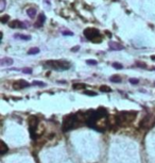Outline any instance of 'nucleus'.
Returning a JSON list of instances; mask_svg holds the SVG:
<instances>
[{
    "label": "nucleus",
    "mask_w": 155,
    "mask_h": 163,
    "mask_svg": "<svg viewBox=\"0 0 155 163\" xmlns=\"http://www.w3.org/2000/svg\"><path fill=\"white\" fill-rule=\"evenodd\" d=\"M86 123L85 112H78L75 114H70L64 117L63 124H62V130L64 132L69 131V130L79 128L82 125Z\"/></svg>",
    "instance_id": "f257e3e1"
},
{
    "label": "nucleus",
    "mask_w": 155,
    "mask_h": 163,
    "mask_svg": "<svg viewBox=\"0 0 155 163\" xmlns=\"http://www.w3.org/2000/svg\"><path fill=\"white\" fill-rule=\"evenodd\" d=\"M136 116H137V112H135V111L120 112L118 114V116H117V123H118V125H121V126H123V125H129L132 122H134Z\"/></svg>",
    "instance_id": "f03ea898"
},
{
    "label": "nucleus",
    "mask_w": 155,
    "mask_h": 163,
    "mask_svg": "<svg viewBox=\"0 0 155 163\" xmlns=\"http://www.w3.org/2000/svg\"><path fill=\"white\" fill-rule=\"evenodd\" d=\"M45 64L47 65V67L55 70H67L71 67V64L68 61H64V60H50Z\"/></svg>",
    "instance_id": "7ed1b4c3"
},
{
    "label": "nucleus",
    "mask_w": 155,
    "mask_h": 163,
    "mask_svg": "<svg viewBox=\"0 0 155 163\" xmlns=\"http://www.w3.org/2000/svg\"><path fill=\"white\" fill-rule=\"evenodd\" d=\"M84 35L88 41L92 43H101L103 39L100 31L96 28H86L84 30Z\"/></svg>",
    "instance_id": "20e7f679"
},
{
    "label": "nucleus",
    "mask_w": 155,
    "mask_h": 163,
    "mask_svg": "<svg viewBox=\"0 0 155 163\" xmlns=\"http://www.w3.org/2000/svg\"><path fill=\"white\" fill-rule=\"evenodd\" d=\"M155 125V114H148L146 117L142 118V121L140 122L139 127L141 129L148 130L151 127H153Z\"/></svg>",
    "instance_id": "39448f33"
},
{
    "label": "nucleus",
    "mask_w": 155,
    "mask_h": 163,
    "mask_svg": "<svg viewBox=\"0 0 155 163\" xmlns=\"http://www.w3.org/2000/svg\"><path fill=\"white\" fill-rule=\"evenodd\" d=\"M29 122V130L31 133V138L36 139V129L38 127V118L36 116H30L28 119Z\"/></svg>",
    "instance_id": "423d86ee"
},
{
    "label": "nucleus",
    "mask_w": 155,
    "mask_h": 163,
    "mask_svg": "<svg viewBox=\"0 0 155 163\" xmlns=\"http://www.w3.org/2000/svg\"><path fill=\"white\" fill-rule=\"evenodd\" d=\"M29 85L30 84H29L26 80L20 79V80H17V81H15L14 83H13V89H14V90H22V89H25V87H28Z\"/></svg>",
    "instance_id": "0eeeda50"
},
{
    "label": "nucleus",
    "mask_w": 155,
    "mask_h": 163,
    "mask_svg": "<svg viewBox=\"0 0 155 163\" xmlns=\"http://www.w3.org/2000/svg\"><path fill=\"white\" fill-rule=\"evenodd\" d=\"M9 27L10 28H13V29H16V28H27V26L25 25L23 23H21L20 20H12L11 23L9 24Z\"/></svg>",
    "instance_id": "6e6552de"
},
{
    "label": "nucleus",
    "mask_w": 155,
    "mask_h": 163,
    "mask_svg": "<svg viewBox=\"0 0 155 163\" xmlns=\"http://www.w3.org/2000/svg\"><path fill=\"white\" fill-rule=\"evenodd\" d=\"M45 20H46V16H45L44 13H41V14L38 15L37 20H36L35 24H34V27H35V28H41V27L44 25Z\"/></svg>",
    "instance_id": "1a4fd4ad"
},
{
    "label": "nucleus",
    "mask_w": 155,
    "mask_h": 163,
    "mask_svg": "<svg viewBox=\"0 0 155 163\" xmlns=\"http://www.w3.org/2000/svg\"><path fill=\"white\" fill-rule=\"evenodd\" d=\"M13 60L11 59V58H2L1 59V61H0V65L1 66H11L12 64H13Z\"/></svg>",
    "instance_id": "9d476101"
},
{
    "label": "nucleus",
    "mask_w": 155,
    "mask_h": 163,
    "mask_svg": "<svg viewBox=\"0 0 155 163\" xmlns=\"http://www.w3.org/2000/svg\"><path fill=\"white\" fill-rule=\"evenodd\" d=\"M0 152H1V155H6V152H9V147L6 146V144L3 141L0 142Z\"/></svg>",
    "instance_id": "9b49d317"
},
{
    "label": "nucleus",
    "mask_w": 155,
    "mask_h": 163,
    "mask_svg": "<svg viewBox=\"0 0 155 163\" xmlns=\"http://www.w3.org/2000/svg\"><path fill=\"white\" fill-rule=\"evenodd\" d=\"M109 47H111L112 50H122V49H123V47H122L121 45L117 44V43H113V42L109 43Z\"/></svg>",
    "instance_id": "f8f14e48"
},
{
    "label": "nucleus",
    "mask_w": 155,
    "mask_h": 163,
    "mask_svg": "<svg viewBox=\"0 0 155 163\" xmlns=\"http://www.w3.org/2000/svg\"><path fill=\"white\" fill-rule=\"evenodd\" d=\"M27 14L29 15V17H30V18H32V19H33L34 17L36 16V10L34 8H29L28 10H27Z\"/></svg>",
    "instance_id": "ddd939ff"
},
{
    "label": "nucleus",
    "mask_w": 155,
    "mask_h": 163,
    "mask_svg": "<svg viewBox=\"0 0 155 163\" xmlns=\"http://www.w3.org/2000/svg\"><path fill=\"white\" fill-rule=\"evenodd\" d=\"M72 87H73L75 90H84L86 87V84L85 83H73Z\"/></svg>",
    "instance_id": "4468645a"
},
{
    "label": "nucleus",
    "mask_w": 155,
    "mask_h": 163,
    "mask_svg": "<svg viewBox=\"0 0 155 163\" xmlns=\"http://www.w3.org/2000/svg\"><path fill=\"white\" fill-rule=\"evenodd\" d=\"M100 91L103 92V93H111L112 92V89L107 85H101L100 87Z\"/></svg>",
    "instance_id": "2eb2a0df"
},
{
    "label": "nucleus",
    "mask_w": 155,
    "mask_h": 163,
    "mask_svg": "<svg viewBox=\"0 0 155 163\" xmlns=\"http://www.w3.org/2000/svg\"><path fill=\"white\" fill-rule=\"evenodd\" d=\"M109 80H111L112 82H114V83H119V82L121 81V78H120L118 75H114V76H112L111 78H109Z\"/></svg>",
    "instance_id": "dca6fc26"
},
{
    "label": "nucleus",
    "mask_w": 155,
    "mask_h": 163,
    "mask_svg": "<svg viewBox=\"0 0 155 163\" xmlns=\"http://www.w3.org/2000/svg\"><path fill=\"white\" fill-rule=\"evenodd\" d=\"M15 37H18L20 39H23V41H30L31 36L30 35H22V34H15Z\"/></svg>",
    "instance_id": "f3484780"
},
{
    "label": "nucleus",
    "mask_w": 155,
    "mask_h": 163,
    "mask_svg": "<svg viewBox=\"0 0 155 163\" xmlns=\"http://www.w3.org/2000/svg\"><path fill=\"white\" fill-rule=\"evenodd\" d=\"M39 54V49L37 47L31 48L30 50L28 51V54Z\"/></svg>",
    "instance_id": "a211bd4d"
},
{
    "label": "nucleus",
    "mask_w": 155,
    "mask_h": 163,
    "mask_svg": "<svg viewBox=\"0 0 155 163\" xmlns=\"http://www.w3.org/2000/svg\"><path fill=\"white\" fill-rule=\"evenodd\" d=\"M6 9V0H0V12H3Z\"/></svg>",
    "instance_id": "6ab92c4d"
},
{
    "label": "nucleus",
    "mask_w": 155,
    "mask_h": 163,
    "mask_svg": "<svg viewBox=\"0 0 155 163\" xmlns=\"http://www.w3.org/2000/svg\"><path fill=\"white\" fill-rule=\"evenodd\" d=\"M113 67L114 68H116V69H122V64H120V63H117V62H115V63H113Z\"/></svg>",
    "instance_id": "aec40b11"
},
{
    "label": "nucleus",
    "mask_w": 155,
    "mask_h": 163,
    "mask_svg": "<svg viewBox=\"0 0 155 163\" xmlns=\"http://www.w3.org/2000/svg\"><path fill=\"white\" fill-rule=\"evenodd\" d=\"M33 84L38 85V87H46V85H47L45 82H42V81H33Z\"/></svg>",
    "instance_id": "412c9836"
},
{
    "label": "nucleus",
    "mask_w": 155,
    "mask_h": 163,
    "mask_svg": "<svg viewBox=\"0 0 155 163\" xmlns=\"http://www.w3.org/2000/svg\"><path fill=\"white\" fill-rule=\"evenodd\" d=\"M84 94H85V95H88V96H97V93H94L92 91H85Z\"/></svg>",
    "instance_id": "4be33fe9"
},
{
    "label": "nucleus",
    "mask_w": 155,
    "mask_h": 163,
    "mask_svg": "<svg viewBox=\"0 0 155 163\" xmlns=\"http://www.w3.org/2000/svg\"><path fill=\"white\" fill-rule=\"evenodd\" d=\"M86 63H87V64H89V65H97L98 64V62L96 61V60H87V61H86Z\"/></svg>",
    "instance_id": "5701e85b"
},
{
    "label": "nucleus",
    "mask_w": 155,
    "mask_h": 163,
    "mask_svg": "<svg viewBox=\"0 0 155 163\" xmlns=\"http://www.w3.org/2000/svg\"><path fill=\"white\" fill-rule=\"evenodd\" d=\"M8 20H9V15H4V16L1 17V23L2 24H6Z\"/></svg>",
    "instance_id": "b1692460"
},
{
    "label": "nucleus",
    "mask_w": 155,
    "mask_h": 163,
    "mask_svg": "<svg viewBox=\"0 0 155 163\" xmlns=\"http://www.w3.org/2000/svg\"><path fill=\"white\" fill-rule=\"evenodd\" d=\"M139 82L138 79H136V78H131L130 79V83H132V84H137Z\"/></svg>",
    "instance_id": "393cba45"
},
{
    "label": "nucleus",
    "mask_w": 155,
    "mask_h": 163,
    "mask_svg": "<svg viewBox=\"0 0 155 163\" xmlns=\"http://www.w3.org/2000/svg\"><path fill=\"white\" fill-rule=\"evenodd\" d=\"M136 65H138L139 67H141V68H147V64H146V63H141V62H136Z\"/></svg>",
    "instance_id": "a878e982"
},
{
    "label": "nucleus",
    "mask_w": 155,
    "mask_h": 163,
    "mask_svg": "<svg viewBox=\"0 0 155 163\" xmlns=\"http://www.w3.org/2000/svg\"><path fill=\"white\" fill-rule=\"evenodd\" d=\"M22 71H23L25 74H31V73H32V69H31V68L26 67V68H23V69H22Z\"/></svg>",
    "instance_id": "bb28decb"
},
{
    "label": "nucleus",
    "mask_w": 155,
    "mask_h": 163,
    "mask_svg": "<svg viewBox=\"0 0 155 163\" xmlns=\"http://www.w3.org/2000/svg\"><path fill=\"white\" fill-rule=\"evenodd\" d=\"M63 34H64V35H73V33H72V32H70V31H64Z\"/></svg>",
    "instance_id": "cd10ccee"
},
{
    "label": "nucleus",
    "mask_w": 155,
    "mask_h": 163,
    "mask_svg": "<svg viewBox=\"0 0 155 163\" xmlns=\"http://www.w3.org/2000/svg\"><path fill=\"white\" fill-rule=\"evenodd\" d=\"M79 49H80V46H75V47L72 48L71 49V51H73V52H75V51H78L79 50Z\"/></svg>",
    "instance_id": "c85d7f7f"
},
{
    "label": "nucleus",
    "mask_w": 155,
    "mask_h": 163,
    "mask_svg": "<svg viewBox=\"0 0 155 163\" xmlns=\"http://www.w3.org/2000/svg\"><path fill=\"white\" fill-rule=\"evenodd\" d=\"M45 2H47L48 4H50V1H49V0H45Z\"/></svg>",
    "instance_id": "c756f323"
},
{
    "label": "nucleus",
    "mask_w": 155,
    "mask_h": 163,
    "mask_svg": "<svg viewBox=\"0 0 155 163\" xmlns=\"http://www.w3.org/2000/svg\"><path fill=\"white\" fill-rule=\"evenodd\" d=\"M151 59L154 60V61H155V56H151Z\"/></svg>",
    "instance_id": "7c9ffc66"
}]
</instances>
